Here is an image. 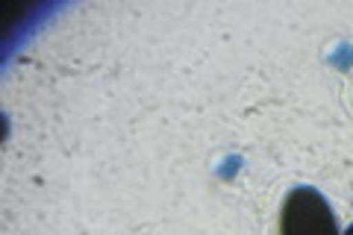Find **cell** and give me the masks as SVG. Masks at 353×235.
Returning <instances> with one entry per match:
<instances>
[{
    "label": "cell",
    "mask_w": 353,
    "mask_h": 235,
    "mask_svg": "<svg viewBox=\"0 0 353 235\" xmlns=\"http://www.w3.org/2000/svg\"><path fill=\"white\" fill-rule=\"evenodd\" d=\"M345 235H353V223H350V227H347V232Z\"/></svg>",
    "instance_id": "2"
},
{
    "label": "cell",
    "mask_w": 353,
    "mask_h": 235,
    "mask_svg": "<svg viewBox=\"0 0 353 235\" xmlns=\"http://www.w3.org/2000/svg\"><path fill=\"white\" fill-rule=\"evenodd\" d=\"M280 235H341L327 197L309 185L292 188L280 212Z\"/></svg>",
    "instance_id": "1"
}]
</instances>
